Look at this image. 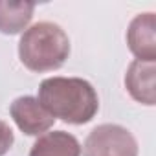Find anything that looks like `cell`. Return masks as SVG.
Segmentation results:
<instances>
[{"instance_id":"6da1fadb","label":"cell","mask_w":156,"mask_h":156,"mask_svg":"<svg viewBox=\"0 0 156 156\" xmlns=\"http://www.w3.org/2000/svg\"><path fill=\"white\" fill-rule=\"evenodd\" d=\"M37 99L53 118L72 125L88 123L99 108L96 88L81 77H48Z\"/></svg>"},{"instance_id":"7a4b0ae2","label":"cell","mask_w":156,"mask_h":156,"mask_svg":"<svg viewBox=\"0 0 156 156\" xmlns=\"http://www.w3.org/2000/svg\"><path fill=\"white\" fill-rule=\"evenodd\" d=\"M70 55V39L53 22H37L28 28L19 42L20 62L31 72H51Z\"/></svg>"},{"instance_id":"3957f363","label":"cell","mask_w":156,"mask_h":156,"mask_svg":"<svg viewBox=\"0 0 156 156\" xmlns=\"http://www.w3.org/2000/svg\"><path fill=\"white\" fill-rule=\"evenodd\" d=\"M85 156H138V143L125 127L103 123L88 134Z\"/></svg>"},{"instance_id":"277c9868","label":"cell","mask_w":156,"mask_h":156,"mask_svg":"<svg viewBox=\"0 0 156 156\" xmlns=\"http://www.w3.org/2000/svg\"><path fill=\"white\" fill-rule=\"evenodd\" d=\"M9 112H11V118L17 123V127L28 136H41V134L48 132L55 123V118L33 96L17 98L11 103Z\"/></svg>"},{"instance_id":"5b68a950","label":"cell","mask_w":156,"mask_h":156,"mask_svg":"<svg viewBox=\"0 0 156 156\" xmlns=\"http://www.w3.org/2000/svg\"><path fill=\"white\" fill-rule=\"evenodd\" d=\"M127 44L136 61L154 62L156 61V15L141 13L136 15L127 30Z\"/></svg>"},{"instance_id":"8992f818","label":"cell","mask_w":156,"mask_h":156,"mask_svg":"<svg viewBox=\"0 0 156 156\" xmlns=\"http://www.w3.org/2000/svg\"><path fill=\"white\" fill-rule=\"evenodd\" d=\"M154 73L156 66L154 62H143V61H132L127 73H125V87L132 99L143 105H154L156 103V88H154Z\"/></svg>"},{"instance_id":"52a82bcc","label":"cell","mask_w":156,"mask_h":156,"mask_svg":"<svg viewBox=\"0 0 156 156\" xmlns=\"http://www.w3.org/2000/svg\"><path fill=\"white\" fill-rule=\"evenodd\" d=\"M30 156H81V145L70 132L51 130L35 140Z\"/></svg>"},{"instance_id":"ba28073f","label":"cell","mask_w":156,"mask_h":156,"mask_svg":"<svg viewBox=\"0 0 156 156\" xmlns=\"http://www.w3.org/2000/svg\"><path fill=\"white\" fill-rule=\"evenodd\" d=\"M33 2H9L0 0V33L15 35L22 31L33 17Z\"/></svg>"},{"instance_id":"9c48e42d","label":"cell","mask_w":156,"mask_h":156,"mask_svg":"<svg viewBox=\"0 0 156 156\" xmlns=\"http://www.w3.org/2000/svg\"><path fill=\"white\" fill-rule=\"evenodd\" d=\"M13 141H15V136H13L11 127L0 119V156H4L13 147Z\"/></svg>"}]
</instances>
